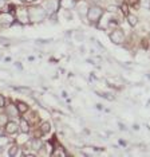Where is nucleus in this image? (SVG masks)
<instances>
[{
    "instance_id": "nucleus-1",
    "label": "nucleus",
    "mask_w": 150,
    "mask_h": 157,
    "mask_svg": "<svg viewBox=\"0 0 150 157\" xmlns=\"http://www.w3.org/2000/svg\"><path fill=\"white\" fill-rule=\"evenodd\" d=\"M103 13H105V10H103L102 7L91 6V7H88V10H87V20L91 24H96L102 19Z\"/></svg>"
},
{
    "instance_id": "nucleus-2",
    "label": "nucleus",
    "mask_w": 150,
    "mask_h": 157,
    "mask_svg": "<svg viewBox=\"0 0 150 157\" xmlns=\"http://www.w3.org/2000/svg\"><path fill=\"white\" fill-rule=\"evenodd\" d=\"M109 38H110V40H111L114 44H122L123 42H125V38H126V35H125L122 28H118L117 27V28H114L111 33H110Z\"/></svg>"
},
{
    "instance_id": "nucleus-3",
    "label": "nucleus",
    "mask_w": 150,
    "mask_h": 157,
    "mask_svg": "<svg viewBox=\"0 0 150 157\" xmlns=\"http://www.w3.org/2000/svg\"><path fill=\"white\" fill-rule=\"evenodd\" d=\"M4 130L7 134H15L17 130H19V125H17L15 121H8L4 125Z\"/></svg>"
},
{
    "instance_id": "nucleus-4",
    "label": "nucleus",
    "mask_w": 150,
    "mask_h": 157,
    "mask_svg": "<svg viewBox=\"0 0 150 157\" xmlns=\"http://www.w3.org/2000/svg\"><path fill=\"white\" fill-rule=\"evenodd\" d=\"M30 15H31V19H35V16H40L43 19V16H44V10L40 8V7H35V8L30 10Z\"/></svg>"
},
{
    "instance_id": "nucleus-5",
    "label": "nucleus",
    "mask_w": 150,
    "mask_h": 157,
    "mask_svg": "<svg viewBox=\"0 0 150 157\" xmlns=\"http://www.w3.org/2000/svg\"><path fill=\"white\" fill-rule=\"evenodd\" d=\"M19 130L21 132V133L27 134L30 133V125H28V122L24 118H20V122H19Z\"/></svg>"
},
{
    "instance_id": "nucleus-6",
    "label": "nucleus",
    "mask_w": 150,
    "mask_h": 157,
    "mask_svg": "<svg viewBox=\"0 0 150 157\" xmlns=\"http://www.w3.org/2000/svg\"><path fill=\"white\" fill-rule=\"evenodd\" d=\"M42 148H43V141L40 138H34L31 141V149H34L35 152H39Z\"/></svg>"
},
{
    "instance_id": "nucleus-7",
    "label": "nucleus",
    "mask_w": 150,
    "mask_h": 157,
    "mask_svg": "<svg viewBox=\"0 0 150 157\" xmlns=\"http://www.w3.org/2000/svg\"><path fill=\"white\" fill-rule=\"evenodd\" d=\"M15 106H16V109H17V112H19V114H24L26 112H28V105H27L26 102L17 101Z\"/></svg>"
},
{
    "instance_id": "nucleus-8",
    "label": "nucleus",
    "mask_w": 150,
    "mask_h": 157,
    "mask_svg": "<svg viewBox=\"0 0 150 157\" xmlns=\"http://www.w3.org/2000/svg\"><path fill=\"white\" fill-rule=\"evenodd\" d=\"M126 20H127V23H129L130 27H135L138 24V17L135 15H133V13H129V15L126 16Z\"/></svg>"
},
{
    "instance_id": "nucleus-9",
    "label": "nucleus",
    "mask_w": 150,
    "mask_h": 157,
    "mask_svg": "<svg viewBox=\"0 0 150 157\" xmlns=\"http://www.w3.org/2000/svg\"><path fill=\"white\" fill-rule=\"evenodd\" d=\"M40 130H42V133H43V134L48 133V132L51 130V126H50V122H43V124L40 125Z\"/></svg>"
},
{
    "instance_id": "nucleus-10",
    "label": "nucleus",
    "mask_w": 150,
    "mask_h": 157,
    "mask_svg": "<svg viewBox=\"0 0 150 157\" xmlns=\"http://www.w3.org/2000/svg\"><path fill=\"white\" fill-rule=\"evenodd\" d=\"M16 153H17V145H11L9 146V149H8V155L11 157H13V156H16Z\"/></svg>"
},
{
    "instance_id": "nucleus-11",
    "label": "nucleus",
    "mask_w": 150,
    "mask_h": 157,
    "mask_svg": "<svg viewBox=\"0 0 150 157\" xmlns=\"http://www.w3.org/2000/svg\"><path fill=\"white\" fill-rule=\"evenodd\" d=\"M139 6L144 10H150V0H139Z\"/></svg>"
},
{
    "instance_id": "nucleus-12",
    "label": "nucleus",
    "mask_w": 150,
    "mask_h": 157,
    "mask_svg": "<svg viewBox=\"0 0 150 157\" xmlns=\"http://www.w3.org/2000/svg\"><path fill=\"white\" fill-rule=\"evenodd\" d=\"M7 122H8L7 114H0V124H2V125H6Z\"/></svg>"
},
{
    "instance_id": "nucleus-13",
    "label": "nucleus",
    "mask_w": 150,
    "mask_h": 157,
    "mask_svg": "<svg viewBox=\"0 0 150 157\" xmlns=\"http://www.w3.org/2000/svg\"><path fill=\"white\" fill-rule=\"evenodd\" d=\"M4 106H6V98L4 95L0 94V108H4Z\"/></svg>"
},
{
    "instance_id": "nucleus-14",
    "label": "nucleus",
    "mask_w": 150,
    "mask_h": 157,
    "mask_svg": "<svg viewBox=\"0 0 150 157\" xmlns=\"http://www.w3.org/2000/svg\"><path fill=\"white\" fill-rule=\"evenodd\" d=\"M138 3V6H139V0H129V4L130 6H135Z\"/></svg>"
},
{
    "instance_id": "nucleus-15",
    "label": "nucleus",
    "mask_w": 150,
    "mask_h": 157,
    "mask_svg": "<svg viewBox=\"0 0 150 157\" xmlns=\"http://www.w3.org/2000/svg\"><path fill=\"white\" fill-rule=\"evenodd\" d=\"M4 133H6V130L0 128V137H3V136H4Z\"/></svg>"
},
{
    "instance_id": "nucleus-16",
    "label": "nucleus",
    "mask_w": 150,
    "mask_h": 157,
    "mask_svg": "<svg viewBox=\"0 0 150 157\" xmlns=\"http://www.w3.org/2000/svg\"><path fill=\"white\" fill-rule=\"evenodd\" d=\"M115 2H117V4H119V6L123 4V0H115Z\"/></svg>"
},
{
    "instance_id": "nucleus-17",
    "label": "nucleus",
    "mask_w": 150,
    "mask_h": 157,
    "mask_svg": "<svg viewBox=\"0 0 150 157\" xmlns=\"http://www.w3.org/2000/svg\"><path fill=\"white\" fill-rule=\"evenodd\" d=\"M2 153H3V148H2V146H0V155H2Z\"/></svg>"
},
{
    "instance_id": "nucleus-18",
    "label": "nucleus",
    "mask_w": 150,
    "mask_h": 157,
    "mask_svg": "<svg viewBox=\"0 0 150 157\" xmlns=\"http://www.w3.org/2000/svg\"><path fill=\"white\" fill-rule=\"evenodd\" d=\"M6 2V0H0V4H3V3H4Z\"/></svg>"
},
{
    "instance_id": "nucleus-19",
    "label": "nucleus",
    "mask_w": 150,
    "mask_h": 157,
    "mask_svg": "<svg viewBox=\"0 0 150 157\" xmlns=\"http://www.w3.org/2000/svg\"><path fill=\"white\" fill-rule=\"evenodd\" d=\"M28 2H34V0H28Z\"/></svg>"
},
{
    "instance_id": "nucleus-20",
    "label": "nucleus",
    "mask_w": 150,
    "mask_h": 157,
    "mask_svg": "<svg viewBox=\"0 0 150 157\" xmlns=\"http://www.w3.org/2000/svg\"><path fill=\"white\" fill-rule=\"evenodd\" d=\"M21 2H26V0H21Z\"/></svg>"
},
{
    "instance_id": "nucleus-21",
    "label": "nucleus",
    "mask_w": 150,
    "mask_h": 157,
    "mask_svg": "<svg viewBox=\"0 0 150 157\" xmlns=\"http://www.w3.org/2000/svg\"><path fill=\"white\" fill-rule=\"evenodd\" d=\"M149 38H150V34H149Z\"/></svg>"
}]
</instances>
